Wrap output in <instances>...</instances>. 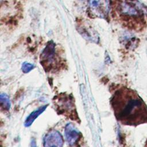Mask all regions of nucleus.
<instances>
[{
	"instance_id": "obj_1",
	"label": "nucleus",
	"mask_w": 147,
	"mask_h": 147,
	"mask_svg": "<svg viewBox=\"0 0 147 147\" xmlns=\"http://www.w3.org/2000/svg\"><path fill=\"white\" fill-rule=\"evenodd\" d=\"M111 103L116 118L122 123L136 126L147 122V106L136 91L121 88L114 93Z\"/></svg>"
},
{
	"instance_id": "obj_2",
	"label": "nucleus",
	"mask_w": 147,
	"mask_h": 147,
	"mask_svg": "<svg viewBox=\"0 0 147 147\" xmlns=\"http://www.w3.org/2000/svg\"><path fill=\"white\" fill-rule=\"evenodd\" d=\"M116 6L118 11L123 17L138 18L142 16V7L136 0H117Z\"/></svg>"
},
{
	"instance_id": "obj_3",
	"label": "nucleus",
	"mask_w": 147,
	"mask_h": 147,
	"mask_svg": "<svg viewBox=\"0 0 147 147\" xmlns=\"http://www.w3.org/2000/svg\"><path fill=\"white\" fill-rule=\"evenodd\" d=\"M89 12L94 16L105 18L110 11L109 0H88Z\"/></svg>"
},
{
	"instance_id": "obj_4",
	"label": "nucleus",
	"mask_w": 147,
	"mask_h": 147,
	"mask_svg": "<svg viewBox=\"0 0 147 147\" xmlns=\"http://www.w3.org/2000/svg\"><path fill=\"white\" fill-rule=\"evenodd\" d=\"M55 55V44L49 41L41 54V63L43 65H48L52 63Z\"/></svg>"
},
{
	"instance_id": "obj_5",
	"label": "nucleus",
	"mask_w": 147,
	"mask_h": 147,
	"mask_svg": "<svg viewBox=\"0 0 147 147\" xmlns=\"http://www.w3.org/2000/svg\"><path fill=\"white\" fill-rule=\"evenodd\" d=\"M63 138L61 134L56 130H52L44 138V146H62Z\"/></svg>"
},
{
	"instance_id": "obj_6",
	"label": "nucleus",
	"mask_w": 147,
	"mask_h": 147,
	"mask_svg": "<svg viewBox=\"0 0 147 147\" xmlns=\"http://www.w3.org/2000/svg\"><path fill=\"white\" fill-rule=\"evenodd\" d=\"M65 136L67 143L70 146L75 145L79 140L80 133L72 123H68L65 127Z\"/></svg>"
},
{
	"instance_id": "obj_7",
	"label": "nucleus",
	"mask_w": 147,
	"mask_h": 147,
	"mask_svg": "<svg viewBox=\"0 0 147 147\" xmlns=\"http://www.w3.org/2000/svg\"><path fill=\"white\" fill-rule=\"evenodd\" d=\"M48 105H46L41 106L38 107L37 109H36V110L33 111L32 113H31L30 115L26 118L24 122V126L25 127L30 126L34 121V120L45 110V109L48 107Z\"/></svg>"
},
{
	"instance_id": "obj_8",
	"label": "nucleus",
	"mask_w": 147,
	"mask_h": 147,
	"mask_svg": "<svg viewBox=\"0 0 147 147\" xmlns=\"http://www.w3.org/2000/svg\"><path fill=\"white\" fill-rule=\"evenodd\" d=\"M0 102L2 109L8 111L10 109L11 103L9 96L5 93H2L0 95Z\"/></svg>"
},
{
	"instance_id": "obj_9",
	"label": "nucleus",
	"mask_w": 147,
	"mask_h": 147,
	"mask_svg": "<svg viewBox=\"0 0 147 147\" xmlns=\"http://www.w3.org/2000/svg\"><path fill=\"white\" fill-rule=\"evenodd\" d=\"M34 65L28 62H24L21 67L22 71L24 73H28L34 68Z\"/></svg>"
}]
</instances>
